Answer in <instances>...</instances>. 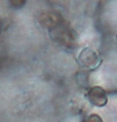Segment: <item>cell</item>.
Returning a JSON list of instances; mask_svg holds the SVG:
<instances>
[{"instance_id":"7","label":"cell","mask_w":117,"mask_h":122,"mask_svg":"<svg viewBox=\"0 0 117 122\" xmlns=\"http://www.w3.org/2000/svg\"><path fill=\"white\" fill-rule=\"evenodd\" d=\"M1 25H2V23H1V20H0V29H1Z\"/></svg>"},{"instance_id":"1","label":"cell","mask_w":117,"mask_h":122,"mask_svg":"<svg viewBox=\"0 0 117 122\" xmlns=\"http://www.w3.org/2000/svg\"><path fill=\"white\" fill-rule=\"evenodd\" d=\"M49 34L53 41L66 48L73 47L76 42V33L66 25L65 22L49 30Z\"/></svg>"},{"instance_id":"3","label":"cell","mask_w":117,"mask_h":122,"mask_svg":"<svg viewBox=\"0 0 117 122\" xmlns=\"http://www.w3.org/2000/svg\"><path fill=\"white\" fill-rule=\"evenodd\" d=\"M86 98L92 105L98 107H104L108 102V97L106 90L98 86L89 88L86 93Z\"/></svg>"},{"instance_id":"4","label":"cell","mask_w":117,"mask_h":122,"mask_svg":"<svg viewBox=\"0 0 117 122\" xmlns=\"http://www.w3.org/2000/svg\"><path fill=\"white\" fill-rule=\"evenodd\" d=\"M38 20L41 26L45 27L49 30L64 22L61 15L56 11H47L41 13Z\"/></svg>"},{"instance_id":"5","label":"cell","mask_w":117,"mask_h":122,"mask_svg":"<svg viewBox=\"0 0 117 122\" xmlns=\"http://www.w3.org/2000/svg\"><path fill=\"white\" fill-rule=\"evenodd\" d=\"M84 122H103L102 117L98 114H90L84 119Z\"/></svg>"},{"instance_id":"6","label":"cell","mask_w":117,"mask_h":122,"mask_svg":"<svg viewBox=\"0 0 117 122\" xmlns=\"http://www.w3.org/2000/svg\"><path fill=\"white\" fill-rule=\"evenodd\" d=\"M9 3L12 8L19 9L25 6L26 2L25 0H14V1H9Z\"/></svg>"},{"instance_id":"2","label":"cell","mask_w":117,"mask_h":122,"mask_svg":"<svg viewBox=\"0 0 117 122\" xmlns=\"http://www.w3.org/2000/svg\"><path fill=\"white\" fill-rule=\"evenodd\" d=\"M77 62L81 68L87 71H94L100 66L102 59L98 53L90 47H85L79 53Z\"/></svg>"}]
</instances>
